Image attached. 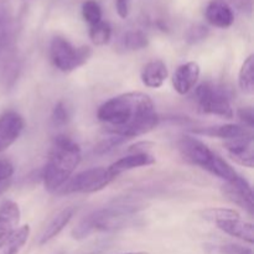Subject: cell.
<instances>
[{"label": "cell", "mask_w": 254, "mask_h": 254, "mask_svg": "<svg viewBox=\"0 0 254 254\" xmlns=\"http://www.w3.org/2000/svg\"><path fill=\"white\" fill-rule=\"evenodd\" d=\"M112 135L126 139L144 135L155 129L159 117L150 96L143 92H128L104 102L97 112Z\"/></svg>", "instance_id": "obj_1"}, {"label": "cell", "mask_w": 254, "mask_h": 254, "mask_svg": "<svg viewBox=\"0 0 254 254\" xmlns=\"http://www.w3.org/2000/svg\"><path fill=\"white\" fill-rule=\"evenodd\" d=\"M81 160L82 151L76 141L66 135L56 136L42 175L45 189L57 192L73 175Z\"/></svg>", "instance_id": "obj_2"}, {"label": "cell", "mask_w": 254, "mask_h": 254, "mask_svg": "<svg viewBox=\"0 0 254 254\" xmlns=\"http://www.w3.org/2000/svg\"><path fill=\"white\" fill-rule=\"evenodd\" d=\"M135 212L136 208L130 205L108 206L97 210L79 221L78 225L72 230V237L81 241L93 235L94 232L116 230Z\"/></svg>", "instance_id": "obj_3"}, {"label": "cell", "mask_w": 254, "mask_h": 254, "mask_svg": "<svg viewBox=\"0 0 254 254\" xmlns=\"http://www.w3.org/2000/svg\"><path fill=\"white\" fill-rule=\"evenodd\" d=\"M92 56V50L88 46L76 47L67 39L55 36L50 45V57L59 71L69 73L83 66Z\"/></svg>", "instance_id": "obj_4"}, {"label": "cell", "mask_w": 254, "mask_h": 254, "mask_svg": "<svg viewBox=\"0 0 254 254\" xmlns=\"http://www.w3.org/2000/svg\"><path fill=\"white\" fill-rule=\"evenodd\" d=\"M200 111L205 114L217 116L225 119H232L235 111L230 98L222 88L210 82L200 84L195 92Z\"/></svg>", "instance_id": "obj_5"}, {"label": "cell", "mask_w": 254, "mask_h": 254, "mask_svg": "<svg viewBox=\"0 0 254 254\" xmlns=\"http://www.w3.org/2000/svg\"><path fill=\"white\" fill-rule=\"evenodd\" d=\"M113 180L106 168H92L72 175L57 192L61 195L98 192L106 189Z\"/></svg>", "instance_id": "obj_6"}, {"label": "cell", "mask_w": 254, "mask_h": 254, "mask_svg": "<svg viewBox=\"0 0 254 254\" xmlns=\"http://www.w3.org/2000/svg\"><path fill=\"white\" fill-rule=\"evenodd\" d=\"M178 148L186 161L192 165L200 166L207 171L215 158L216 153L211 150L203 141L193 136H183L179 140Z\"/></svg>", "instance_id": "obj_7"}, {"label": "cell", "mask_w": 254, "mask_h": 254, "mask_svg": "<svg viewBox=\"0 0 254 254\" xmlns=\"http://www.w3.org/2000/svg\"><path fill=\"white\" fill-rule=\"evenodd\" d=\"M25 128L21 114L7 111L0 114V153L7 150L19 139Z\"/></svg>", "instance_id": "obj_8"}, {"label": "cell", "mask_w": 254, "mask_h": 254, "mask_svg": "<svg viewBox=\"0 0 254 254\" xmlns=\"http://www.w3.org/2000/svg\"><path fill=\"white\" fill-rule=\"evenodd\" d=\"M223 193L230 201L235 202L236 205L241 206L245 208L250 215L254 213V197L253 190L251 184L242 178L241 175H237L235 180L226 183L223 185Z\"/></svg>", "instance_id": "obj_9"}, {"label": "cell", "mask_w": 254, "mask_h": 254, "mask_svg": "<svg viewBox=\"0 0 254 254\" xmlns=\"http://www.w3.org/2000/svg\"><path fill=\"white\" fill-rule=\"evenodd\" d=\"M21 220L20 207L14 201H5L0 206V251L17 231Z\"/></svg>", "instance_id": "obj_10"}, {"label": "cell", "mask_w": 254, "mask_h": 254, "mask_svg": "<svg viewBox=\"0 0 254 254\" xmlns=\"http://www.w3.org/2000/svg\"><path fill=\"white\" fill-rule=\"evenodd\" d=\"M200 64L195 61H189L176 68L173 74V87L179 94L185 96L192 91L200 78Z\"/></svg>", "instance_id": "obj_11"}, {"label": "cell", "mask_w": 254, "mask_h": 254, "mask_svg": "<svg viewBox=\"0 0 254 254\" xmlns=\"http://www.w3.org/2000/svg\"><path fill=\"white\" fill-rule=\"evenodd\" d=\"M223 148L235 163L248 169H252L254 166L253 135L227 140L223 144Z\"/></svg>", "instance_id": "obj_12"}, {"label": "cell", "mask_w": 254, "mask_h": 254, "mask_svg": "<svg viewBox=\"0 0 254 254\" xmlns=\"http://www.w3.org/2000/svg\"><path fill=\"white\" fill-rule=\"evenodd\" d=\"M156 163L155 156L149 153H134L130 155H127L121 158L119 160L114 161L112 165L107 168L108 173L113 179H117L123 173L134 170V169L145 168V166H151Z\"/></svg>", "instance_id": "obj_13"}, {"label": "cell", "mask_w": 254, "mask_h": 254, "mask_svg": "<svg viewBox=\"0 0 254 254\" xmlns=\"http://www.w3.org/2000/svg\"><path fill=\"white\" fill-rule=\"evenodd\" d=\"M192 133L211 136V138L225 139L226 141L253 135L250 128H246L245 126H240V124H221V126L206 127V128L193 129Z\"/></svg>", "instance_id": "obj_14"}, {"label": "cell", "mask_w": 254, "mask_h": 254, "mask_svg": "<svg viewBox=\"0 0 254 254\" xmlns=\"http://www.w3.org/2000/svg\"><path fill=\"white\" fill-rule=\"evenodd\" d=\"M206 20L212 26L218 29H227L235 22V14L232 7L222 0H213L205 10Z\"/></svg>", "instance_id": "obj_15"}, {"label": "cell", "mask_w": 254, "mask_h": 254, "mask_svg": "<svg viewBox=\"0 0 254 254\" xmlns=\"http://www.w3.org/2000/svg\"><path fill=\"white\" fill-rule=\"evenodd\" d=\"M169 77V69L163 60H153L143 67L141 82L148 88H160Z\"/></svg>", "instance_id": "obj_16"}, {"label": "cell", "mask_w": 254, "mask_h": 254, "mask_svg": "<svg viewBox=\"0 0 254 254\" xmlns=\"http://www.w3.org/2000/svg\"><path fill=\"white\" fill-rule=\"evenodd\" d=\"M218 230L225 232L226 235H230L237 240L243 241L248 245L254 243V227L253 223L246 222L241 218H235V220H226L220 221L216 223Z\"/></svg>", "instance_id": "obj_17"}, {"label": "cell", "mask_w": 254, "mask_h": 254, "mask_svg": "<svg viewBox=\"0 0 254 254\" xmlns=\"http://www.w3.org/2000/svg\"><path fill=\"white\" fill-rule=\"evenodd\" d=\"M74 208L73 207H67L64 210H62L61 212L57 213L54 218L51 220V222L46 226L45 231L42 232V235L40 236L39 245L44 246L46 243L51 242L54 238H56L62 231L64 230L67 225L71 222V220L74 216Z\"/></svg>", "instance_id": "obj_18"}, {"label": "cell", "mask_w": 254, "mask_h": 254, "mask_svg": "<svg viewBox=\"0 0 254 254\" xmlns=\"http://www.w3.org/2000/svg\"><path fill=\"white\" fill-rule=\"evenodd\" d=\"M238 84L245 93H254V55H250L242 64L238 73Z\"/></svg>", "instance_id": "obj_19"}, {"label": "cell", "mask_w": 254, "mask_h": 254, "mask_svg": "<svg viewBox=\"0 0 254 254\" xmlns=\"http://www.w3.org/2000/svg\"><path fill=\"white\" fill-rule=\"evenodd\" d=\"M149 39L140 30H131L126 32L121 39V46L126 51H139L148 47Z\"/></svg>", "instance_id": "obj_20"}, {"label": "cell", "mask_w": 254, "mask_h": 254, "mask_svg": "<svg viewBox=\"0 0 254 254\" xmlns=\"http://www.w3.org/2000/svg\"><path fill=\"white\" fill-rule=\"evenodd\" d=\"M207 171L212 174V175L222 179L225 183H230V181L235 180L238 175V174L236 173L235 169H233L232 166L225 160V159L221 158L218 154H216L215 155V158H213L212 163H211L210 168H208Z\"/></svg>", "instance_id": "obj_21"}, {"label": "cell", "mask_w": 254, "mask_h": 254, "mask_svg": "<svg viewBox=\"0 0 254 254\" xmlns=\"http://www.w3.org/2000/svg\"><path fill=\"white\" fill-rule=\"evenodd\" d=\"M30 226H22V227L17 228L16 232L12 235V237L10 238L9 242L2 247L1 253L0 254H17L20 251L22 250L25 245H26L27 240L30 237Z\"/></svg>", "instance_id": "obj_22"}, {"label": "cell", "mask_w": 254, "mask_h": 254, "mask_svg": "<svg viewBox=\"0 0 254 254\" xmlns=\"http://www.w3.org/2000/svg\"><path fill=\"white\" fill-rule=\"evenodd\" d=\"M200 216L205 221L208 222L217 223L220 221L226 220H235V218H240V212L236 211L235 208H225V207H211L202 210L200 212Z\"/></svg>", "instance_id": "obj_23"}, {"label": "cell", "mask_w": 254, "mask_h": 254, "mask_svg": "<svg viewBox=\"0 0 254 254\" xmlns=\"http://www.w3.org/2000/svg\"><path fill=\"white\" fill-rule=\"evenodd\" d=\"M112 26L107 21H99L98 24L89 27V39L96 46H104L111 41Z\"/></svg>", "instance_id": "obj_24"}, {"label": "cell", "mask_w": 254, "mask_h": 254, "mask_svg": "<svg viewBox=\"0 0 254 254\" xmlns=\"http://www.w3.org/2000/svg\"><path fill=\"white\" fill-rule=\"evenodd\" d=\"M82 16L84 21L88 22L89 26L98 24L99 21H102L101 5L96 0H86L82 4Z\"/></svg>", "instance_id": "obj_25"}, {"label": "cell", "mask_w": 254, "mask_h": 254, "mask_svg": "<svg viewBox=\"0 0 254 254\" xmlns=\"http://www.w3.org/2000/svg\"><path fill=\"white\" fill-rule=\"evenodd\" d=\"M14 173L15 168L11 161L5 158H0V195L9 189Z\"/></svg>", "instance_id": "obj_26"}, {"label": "cell", "mask_w": 254, "mask_h": 254, "mask_svg": "<svg viewBox=\"0 0 254 254\" xmlns=\"http://www.w3.org/2000/svg\"><path fill=\"white\" fill-rule=\"evenodd\" d=\"M71 119V111L64 101H60L52 109L51 121L55 127H64Z\"/></svg>", "instance_id": "obj_27"}, {"label": "cell", "mask_w": 254, "mask_h": 254, "mask_svg": "<svg viewBox=\"0 0 254 254\" xmlns=\"http://www.w3.org/2000/svg\"><path fill=\"white\" fill-rule=\"evenodd\" d=\"M128 139L123 138V136L119 135H112L109 138L103 139L101 143L97 144L96 149H94V153L98 154V155H104V154L111 153L112 150L117 149L118 146H121L122 144H124Z\"/></svg>", "instance_id": "obj_28"}, {"label": "cell", "mask_w": 254, "mask_h": 254, "mask_svg": "<svg viewBox=\"0 0 254 254\" xmlns=\"http://www.w3.org/2000/svg\"><path fill=\"white\" fill-rule=\"evenodd\" d=\"M208 35V29L203 25H193L192 27H190L186 34V41L189 44L193 45V44H197V42L202 41L207 37Z\"/></svg>", "instance_id": "obj_29"}, {"label": "cell", "mask_w": 254, "mask_h": 254, "mask_svg": "<svg viewBox=\"0 0 254 254\" xmlns=\"http://www.w3.org/2000/svg\"><path fill=\"white\" fill-rule=\"evenodd\" d=\"M220 253L221 254H253V251L251 250V248L243 247V246L230 243V245L221 246Z\"/></svg>", "instance_id": "obj_30"}, {"label": "cell", "mask_w": 254, "mask_h": 254, "mask_svg": "<svg viewBox=\"0 0 254 254\" xmlns=\"http://www.w3.org/2000/svg\"><path fill=\"white\" fill-rule=\"evenodd\" d=\"M238 117L242 121L243 126L246 128L252 129L254 127V112L252 107H245V108H241L238 111Z\"/></svg>", "instance_id": "obj_31"}, {"label": "cell", "mask_w": 254, "mask_h": 254, "mask_svg": "<svg viewBox=\"0 0 254 254\" xmlns=\"http://www.w3.org/2000/svg\"><path fill=\"white\" fill-rule=\"evenodd\" d=\"M154 144L149 143V141H139V143L134 144V145L129 146L128 150L130 151L131 154L134 153H148V149L153 148Z\"/></svg>", "instance_id": "obj_32"}, {"label": "cell", "mask_w": 254, "mask_h": 254, "mask_svg": "<svg viewBox=\"0 0 254 254\" xmlns=\"http://www.w3.org/2000/svg\"><path fill=\"white\" fill-rule=\"evenodd\" d=\"M116 9L122 19H126L129 15V0H116Z\"/></svg>", "instance_id": "obj_33"}, {"label": "cell", "mask_w": 254, "mask_h": 254, "mask_svg": "<svg viewBox=\"0 0 254 254\" xmlns=\"http://www.w3.org/2000/svg\"><path fill=\"white\" fill-rule=\"evenodd\" d=\"M121 254H149L148 252H128V253H121Z\"/></svg>", "instance_id": "obj_34"}]
</instances>
